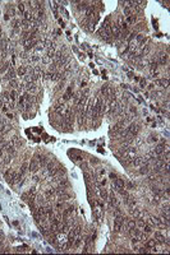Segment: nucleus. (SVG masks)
<instances>
[{"label": "nucleus", "instance_id": "412c9836", "mask_svg": "<svg viewBox=\"0 0 170 255\" xmlns=\"http://www.w3.org/2000/svg\"><path fill=\"white\" fill-rule=\"evenodd\" d=\"M19 29H21V22L15 19V21L13 22V24H12V31H13V33H18Z\"/></svg>", "mask_w": 170, "mask_h": 255}, {"label": "nucleus", "instance_id": "7ed1b4c3", "mask_svg": "<svg viewBox=\"0 0 170 255\" xmlns=\"http://www.w3.org/2000/svg\"><path fill=\"white\" fill-rule=\"evenodd\" d=\"M59 167L60 166H59L55 161H50L48 165H46V175L48 176H54V173L58 171Z\"/></svg>", "mask_w": 170, "mask_h": 255}, {"label": "nucleus", "instance_id": "dca6fc26", "mask_svg": "<svg viewBox=\"0 0 170 255\" xmlns=\"http://www.w3.org/2000/svg\"><path fill=\"white\" fill-rule=\"evenodd\" d=\"M124 203L128 206L129 208H133V207H136V200L133 199L132 196H129V195H127L125 198H124Z\"/></svg>", "mask_w": 170, "mask_h": 255}, {"label": "nucleus", "instance_id": "473e14b6", "mask_svg": "<svg viewBox=\"0 0 170 255\" xmlns=\"http://www.w3.org/2000/svg\"><path fill=\"white\" fill-rule=\"evenodd\" d=\"M18 8H19V10H21L22 13L26 12V10H24V3H22V1L19 3V4H18Z\"/></svg>", "mask_w": 170, "mask_h": 255}, {"label": "nucleus", "instance_id": "e433bc0d", "mask_svg": "<svg viewBox=\"0 0 170 255\" xmlns=\"http://www.w3.org/2000/svg\"><path fill=\"white\" fill-rule=\"evenodd\" d=\"M0 107H4V100L1 96H0Z\"/></svg>", "mask_w": 170, "mask_h": 255}, {"label": "nucleus", "instance_id": "39448f33", "mask_svg": "<svg viewBox=\"0 0 170 255\" xmlns=\"http://www.w3.org/2000/svg\"><path fill=\"white\" fill-rule=\"evenodd\" d=\"M36 43H37V37H36V36H31V37L27 38L26 41H23V45H24L26 51H28V50L33 49V47L36 46Z\"/></svg>", "mask_w": 170, "mask_h": 255}, {"label": "nucleus", "instance_id": "9d476101", "mask_svg": "<svg viewBox=\"0 0 170 255\" xmlns=\"http://www.w3.org/2000/svg\"><path fill=\"white\" fill-rule=\"evenodd\" d=\"M113 187H114L115 190H120L124 187V181L122 179H118V177H115L114 180H113Z\"/></svg>", "mask_w": 170, "mask_h": 255}, {"label": "nucleus", "instance_id": "4468645a", "mask_svg": "<svg viewBox=\"0 0 170 255\" xmlns=\"http://www.w3.org/2000/svg\"><path fill=\"white\" fill-rule=\"evenodd\" d=\"M156 245H157V242H156V240H146L145 242V247H147L148 250H155L156 249Z\"/></svg>", "mask_w": 170, "mask_h": 255}, {"label": "nucleus", "instance_id": "2eb2a0df", "mask_svg": "<svg viewBox=\"0 0 170 255\" xmlns=\"http://www.w3.org/2000/svg\"><path fill=\"white\" fill-rule=\"evenodd\" d=\"M165 150V144H159L157 147L155 148V150H154V154H155V157H160L162 154V152Z\"/></svg>", "mask_w": 170, "mask_h": 255}, {"label": "nucleus", "instance_id": "6e6552de", "mask_svg": "<svg viewBox=\"0 0 170 255\" xmlns=\"http://www.w3.org/2000/svg\"><path fill=\"white\" fill-rule=\"evenodd\" d=\"M73 216H74V207H68L63 213V221H71Z\"/></svg>", "mask_w": 170, "mask_h": 255}, {"label": "nucleus", "instance_id": "72a5a7b5", "mask_svg": "<svg viewBox=\"0 0 170 255\" xmlns=\"http://www.w3.org/2000/svg\"><path fill=\"white\" fill-rule=\"evenodd\" d=\"M137 251H138V253H148L150 250L147 249V247H139V249H138Z\"/></svg>", "mask_w": 170, "mask_h": 255}, {"label": "nucleus", "instance_id": "0eeeda50", "mask_svg": "<svg viewBox=\"0 0 170 255\" xmlns=\"http://www.w3.org/2000/svg\"><path fill=\"white\" fill-rule=\"evenodd\" d=\"M40 169V162H38V157L35 156L31 160V163H29V170H31V172H37Z\"/></svg>", "mask_w": 170, "mask_h": 255}, {"label": "nucleus", "instance_id": "bb28decb", "mask_svg": "<svg viewBox=\"0 0 170 255\" xmlns=\"http://www.w3.org/2000/svg\"><path fill=\"white\" fill-rule=\"evenodd\" d=\"M156 83L157 84H160V86H162V87H168V84H169V79L168 78H164V79H159V80H156Z\"/></svg>", "mask_w": 170, "mask_h": 255}, {"label": "nucleus", "instance_id": "2f4dec72", "mask_svg": "<svg viewBox=\"0 0 170 255\" xmlns=\"http://www.w3.org/2000/svg\"><path fill=\"white\" fill-rule=\"evenodd\" d=\"M9 69V64H5V65H3L1 68H0V73H4L5 70H8Z\"/></svg>", "mask_w": 170, "mask_h": 255}, {"label": "nucleus", "instance_id": "5701e85b", "mask_svg": "<svg viewBox=\"0 0 170 255\" xmlns=\"http://www.w3.org/2000/svg\"><path fill=\"white\" fill-rule=\"evenodd\" d=\"M14 77H15V72H14V69H13V68H9V69H8V73L5 74V78L12 80V79H14Z\"/></svg>", "mask_w": 170, "mask_h": 255}, {"label": "nucleus", "instance_id": "f8f14e48", "mask_svg": "<svg viewBox=\"0 0 170 255\" xmlns=\"http://www.w3.org/2000/svg\"><path fill=\"white\" fill-rule=\"evenodd\" d=\"M69 156H71L72 160H74V161H81V160H83L81 152H78V150H69Z\"/></svg>", "mask_w": 170, "mask_h": 255}, {"label": "nucleus", "instance_id": "7c9ffc66", "mask_svg": "<svg viewBox=\"0 0 170 255\" xmlns=\"http://www.w3.org/2000/svg\"><path fill=\"white\" fill-rule=\"evenodd\" d=\"M26 170H27V165H26V163H23V165L21 166V170H19V173L23 175V173L26 172Z\"/></svg>", "mask_w": 170, "mask_h": 255}, {"label": "nucleus", "instance_id": "f3484780", "mask_svg": "<svg viewBox=\"0 0 170 255\" xmlns=\"http://www.w3.org/2000/svg\"><path fill=\"white\" fill-rule=\"evenodd\" d=\"M73 86H69L68 89H66V92L64 93V96H63V100L64 101H68V100H71V97H73V89H72Z\"/></svg>", "mask_w": 170, "mask_h": 255}, {"label": "nucleus", "instance_id": "a211bd4d", "mask_svg": "<svg viewBox=\"0 0 170 255\" xmlns=\"http://www.w3.org/2000/svg\"><path fill=\"white\" fill-rule=\"evenodd\" d=\"M155 240H156V242H160V244H164L166 241L165 236L161 232H159V231H157V232H155Z\"/></svg>", "mask_w": 170, "mask_h": 255}, {"label": "nucleus", "instance_id": "aec40b11", "mask_svg": "<svg viewBox=\"0 0 170 255\" xmlns=\"http://www.w3.org/2000/svg\"><path fill=\"white\" fill-rule=\"evenodd\" d=\"M55 194H56V193H55V189H48V190L45 191V198H46L48 200H51L52 198L55 196Z\"/></svg>", "mask_w": 170, "mask_h": 255}, {"label": "nucleus", "instance_id": "a878e982", "mask_svg": "<svg viewBox=\"0 0 170 255\" xmlns=\"http://www.w3.org/2000/svg\"><path fill=\"white\" fill-rule=\"evenodd\" d=\"M142 229H143V232L145 233H151L152 232V226L150 223H145V226H143Z\"/></svg>", "mask_w": 170, "mask_h": 255}, {"label": "nucleus", "instance_id": "c85d7f7f", "mask_svg": "<svg viewBox=\"0 0 170 255\" xmlns=\"http://www.w3.org/2000/svg\"><path fill=\"white\" fill-rule=\"evenodd\" d=\"M35 82H28L27 83V87H26V89L28 91V92H31V91H35Z\"/></svg>", "mask_w": 170, "mask_h": 255}, {"label": "nucleus", "instance_id": "ddd939ff", "mask_svg": "<svg viewBox=\"0 0 170 255\" xmlns=\"http://www.w3.org/2000/svg\"><path fill=\"white\" fill-rule=\"evenodd\" d=\"M146 157H134L133 158V161H132V165H134V166H142L143 163L146 162Z\"/></svg>", "mask_w": 170, "mask_h": 255}, {"label": "nucleus", "instance_id": "9b49d317", "mask_svg": "<svg viewBox=\"0 0 170 255\" xmlns=\"http://www.w3.org/2000/svg\"><path fill=\"white\" fill-rule=\"evenodd\" d=\"M108 199H109V204H110V207H111V208L119 207V202H118V199H116V196H115L113 193L108 195Z\"/></svg>", "mask_w": 170, "mask_h": 255}, {"label": "nucleus", "instance_id": "423d86ee", "mask_svg": "<svg viewBox=\"0 0 170 255\" xmlns=\"http://www.w3.org/2000/svg\"><path fill=\"white\" fill-rule=\"evenodd\" d=\"M138 132H139V125L137 123H132L131 125H129V128L125 130V133H128V134H131V135H133V137H136L138 134Z\"/></svg>", "mask_w": 170, "mask_h": 255}, {"label": "nucleus", "instance_id": "f257e3e1", "mask_svg": "<svg viewBox=\"0 0 170 255\" xmlns=\"http://www.w3.org/2000/svg\"><path fill=\"white\" fill-rule=\"evenodd\" d=\"M81 232H82V227L81 226H76V227H73V229H71V231H69V233H68V239H66L68 247L73 246L74 241L81 236Z\"/></svg>", "mask_w": 170, "mask_h": 255}, {"label": "nucleus", "instance_id": "cd10ccee", "mask_svg": "<svg viewBox=\"0 0 170 255\" xmlns=\"http://www.w3.org/2000/svg\"><path fill=\"white\" fill-rule=\"evenodd\" d=\"M18 74L21 75V77H24L26 74H27V68H26V66H19V69H18Z\"/></svg>", "mask_w": 170, "mask_h": 255}, {"label": "nucleus", "instance_id": "b1692460", "mask_svg": "<svg viewBox=\"0 0 170 255\" xmlns=\"http://www.w3.org/2000/svg\"><path fill=\"white\" fill-rule=\"evenodd\" d=\"M136 19H137V17H136V14H133V15H129V17H127V19H125V24H133V23L136 22Z\"/></svg>", "mask_w": 170, "mask_h": 255}, {"label": "nucleus", "instance_id": "1a4fd4ad", "mask_svg": "<svg viewBox=\"0 0 170 255\" xmlns=\"http://www.w3.org/2000/svg\"><path fill=\"white\" fill-rule=\"evenodd\" d=\"M5 179L10 185L15 184L17 183V172H14V171H8V172L5 173Z\"/></svg>", "mask_w": 170, "mask_h": 255}, {"label": "nucleus", "instance_id": "4be33fe9", "mask_svg": "<svg viewBox=\"0 0 170 255\" xmlns=\"http://www.w3.org/2000/svg\"><path fill=\"white\" fill-rule=\"evenodd\" d=\"M156 61H157L159 65H165V64L168 63V55H161V56H159V59L156 60Z\"/></svg>", "mask_w": 170, "mask_h": 255}, {"label": "nucleus", "instance_id": "6ab92c4d", "mask_svg": "<svg viewBox=\"0 0 170 255\" xmlns=\"http://www.w3.org/2000/svg\"><path fill=\"white\" fill-rule=\"evenodd\" d=\"M141 169H139V173H142V175H146V173H148L150 171V163L148 162H145L142 166H139Z\"/></svg>", "mask_w": 170, "mask_h": 255}, {"label": "nucleus", "instance_id": "4c0bfd02", "mask_svg": "<svg viewBox=\"0 0 170 255\" xmlns=\"http://www.w3.org/2000/svg\"><path fill=\"white\" fill-rule=\"evenodd\" d=\"M141 86H142V87H145V86H146V80H145V79H142V80H141Z\"/></svg>", "mask_w": 170, "mask_h": 255}, {"label": "nucleus", "instance_id": "f704fd0d", "mask_svg": "<svg viewBox=\"0 0 170 255\" xmlns=\"http://www.w3.org/2000/svg\"><path fill=\"white\" fill-rule=\"evenodd\" d=\"M150 142H157V137L156 135H150Z\"/></svg>", "mask_w": 170, "mask_h": 255}, {"label": "nucleus", "instance_id": "f03ea898", "mask_svg": "<svg viewBox=\"0 0 170 255\" xmlns=\"http://www.w3.org/2000/svg\"><path fill=\"white\" fill-rule=\"evenodd\" d=\"M101 92H102V95H104V97H106L109 101L115 100V91L110 86H104L101 88Z\"/></svg>", "mask_w": 170, "mask_h": 255}, {"label": "nucleus", "instance_id": "c9c22d12", "mask_svg": "<svg viewBox=\"0 0 170 255\" xmlns=\"http://www.w3.org/2000/svg\"><path fill=\"white\" fill-rule=\"evenodd\" d=\"M10 86H12V87H14V88H15V87H18V83H17L14 79H12V80H10Z\"/></svg>", "mask_w": 170, "mask_h": 255}, {"label": "nucleus", "instance_id": "c756f323", "mask_svg": "<svg viewBox=\"0 0 170 255\" xmlns=\"http://www.w3.org/2000/svg\"><path fill=\"white\" fill-rule=\"evenodd\" d=\"M99 191H100V195H101L102 199H108V193H106V189L102 187V189H100Z\"/></svg>", "mask_w": 170, "mask_h": 255}, {"label": "nucleus", "instance_id": "20e7f679", "mask_svg": "<svg viewBox=\"0 0 170 255\" xmlns=\"http://www.w3.org/2000/svg\"><path fill=\"white\" fill-rule=\"evenodd\" d=\"M124 227V217L123 216H115L114 221V231L115 232H120Z\"/></svg>", "mask_w": 170, "mask_h": 255}, {"label": "nucleus", "instance_id": "393cba45", "mask_svg": "<svg viewBox=\"0 0 170 255\" xmlns=\"http://www.w3.org/2000/svg\"><path fill=\"white\" fill-rule=\"evenodd\" d=\"M38 157V162H40V166H46L48 165V158H46L45 156H37Z\"/></svg>", "mask_w": 170, "mask_h": 255}]
</instances>
